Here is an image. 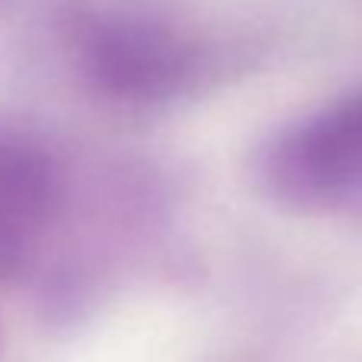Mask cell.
Masks as SVG:
<instances>
[{
	"mask_svg": "<svg viewBox=\"0 0 362 362\" xmlns=\"http://www.w3.org/2000/svg\"><path fill=\"white\" fill-rule=\"evenodd\" d=\"M76 67L99 99L159 115L206 95L229 61L216 42L159 13L105 10L80 25Z\"/></svg>",
	"mask_w": 362,
	"mask_h": 362,
	"instance_id": "cell-1",
	"label": "cell"
},
{
	"mask_svg": "<svg viewBox=\"0 0 362 362\" xmlns=\"http://www.w3.org/2000/svg\"><path fill=\"white\" fill-rule=\"evenodd\" d=\"M245 172L276 210L362 226V83L270 127Z\"/></svg>",
	"mask_w": 362,
	"mask_h": 362,
	"instance_id": "cell-2",
	"label": "cell"
},
{
	"mask_svg": "<svg viewBox=\"0 0 362 362\" xmlns=\"http://www.w3.org/2000/svg\"><path fill=\"white\" fill-rule=\"evenodd\" d=\"M67 213V172L25 127H0V283L32 274Z\"/></svg>",
	"mask_w": 362,
	"mask_h": 362,
	"instance_id": "cell-3",
	"label": "cell"
}]
</instances>
